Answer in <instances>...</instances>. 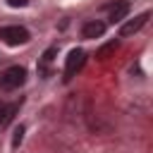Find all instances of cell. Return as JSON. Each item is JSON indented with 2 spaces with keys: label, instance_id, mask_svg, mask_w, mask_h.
<instances>
[{
  "label": "cell",
  "instance_id": "obj_1",
  "mask_svg": "<svg viewBox=\"0 0 153 153\" xmlns=\"http://www.w3.org/2000/svg\"><path fill=\"white\" fill-rule=\"evenodd\" d=\"M24 81H26V69L19 67V65H12L0 74V88H5V91H14Z\"/></svg>",
  "mask_w": 153,
  "mask_h": 153
},
{
  "label": "cell",
  "instance_id": "obj_2",
  "mask_svg": "<svg viewBox=\"0 0 153 153\" xmlns=\"http://www.w3.org/2000/svg\"><path fill=\"white\" fill-rule=\"evenodd\" d=\"M31 36H29V31L24 29V26H2L0 29V41L2 43H7V45H24L26 41H29Z\"/></svg>",
  "mask_w": 153,
  "mask_h": 153
},
{
  "label": "cell",
  "instance_id": "obj_3",
  "mask_svg": "<svg viewBox=\"0 0 153 153\" xmlns=\"http://www.w3.org/2000/svg\"><path fill=\"white\" fill-rule=\"evenodd\" d=\"M84 62H86V53L81 48H72L69 55H67V60H65V81H69L72 76H76V72L84 67Z\"/></svg>",
  "mask_w": 153,
  "mask_h": 153
},
{
  "label": "cell",
  "instance_id": "obj_4",
  "mask_svg": "<svg viewBox=\"0 0 153 153\" xmlns=\"http://www.w3.org/2000/svg\"><path fill=\"white\" fill-rule=\"evenodd\" d=\"M146 22H148V12H141L139 17L129 19V22H124V24L120 26V36H122V38H129V36L139 33V31L143 29V24H146Z\"/></svg>",
  "mask_w": 153,
  "mask_h": 153
},
{
  "label": "cell",
  "instance_id": "obj_5",
  "mask_svg": "<svg viewBox=\"0 0 153 153\" xmlns=\"http://www.w3.org/2000/svg\"><path fill=\"white\" fill-rule=\"evenodd\" d=\"M103 33H105V24L100 19H88L81 26V36L84 38H100Z\"/></svg>",
  "mask_w": 153,
  "mask_h": 153
},
{
  "label": "cell",
  "instance_id": "obj_6",
  "mask_svg": "<svg viewBox=\"0 0 153 153\" xmlns=\"http://www.w3.org/2000/svg\"><path fill=\"white\" fill-rule=\"evenodd\" d=\"M108 12H110V24H120V22H124V19H127V14H129V2L120 0V2L110 5V7H108Z\"/></svg>",
  "mask_w": 153,
  "mask_h": 153
},
{
  "label": "cell",
  "instance_id": "obj_7",
  "mask_svg": "<svg viewBox=\"0 0 153 153\" xmlns=\"http://www.w3.org/2000/svg\"><path fill=\"white\" fill-rule=\"evenodd\" d=\"M17 110H19V103H12V105H2V117H0V127H5V124H10L12 120H14V115H17Z\"/></svg>",
  "mask_w": 153,
  "mask_h": 153
},
{
  "label": "cell",
  "instance_id": "obj_8",
  "mask_svg": "<svg viewBox=\"0 0 153 153\" xmlns=\"http://www.w3.org/2000/svg\"><path fill=\"white\" fill-rule=\"evenodd\" d=\"M117 45H120L117 41H110V43H105L103 48H98V53H96V57H98V60H108V57H110V55H112V53L117 50Z\"/></svg>",
  "mask_w": 153,
  "mask_h": 153
},
{
  "label": "cell",
  "instance_id": "obj_9",
  "mask_svg": "<svg viewBox=\"0 0 153 153\" xmlns=\"http://www.w3.org/2000/svg\"><path fill=\"white\" fill-rule=\"evenodd\" d=\"M55 55H57V48H55V45H50V48L41 55V72H45V69H48V65L55 60Z\"/></svg>",
  "mask_w": 153,
  "mask_h": 153
},
{
  "label": "cell",
  "instance_id": "obj_10",
  "mask_svg": "<svg viewBox=\"0 0 153 153\" xmlns=\"http://www.w3.org/2000/svg\"><path fill=\"white\" fill-rule=\"evenodd\" d=\"M22 139H24V124H19V127L14 129V136H12V148H19Z\"/></svg>",
  "mask_w": 153,
  "mask_h": 153
},
{
  "label": "cell",
  "instance_id": "obj_11",
  "mask_svg": "<svg viewBox=\"0 0 153 153\" xmlns=\"http://www.w3.org/2000/svg\"><path fill=\"white\" fill-rule=\"evenodd\" d=\"M7 5H10V7H26L29 0H7Z\"/></svg>",
  "mask_w": 153,
  "mask_h": 153
},
{
  "label": "cell",
  "instance_id": "obj_12",
  "mask_svg": "<svg viewBox=\"0 0 153 153\" xmlns=\"http://www.w3.org/2000/svg\"><path fill=\"white\" fill-rule=\"evenodd\" d=\"M0 112H2V103H0Z\"/></svg>",
  "mask_w": 153,
  "mask_h": 153
}]
</instances>
